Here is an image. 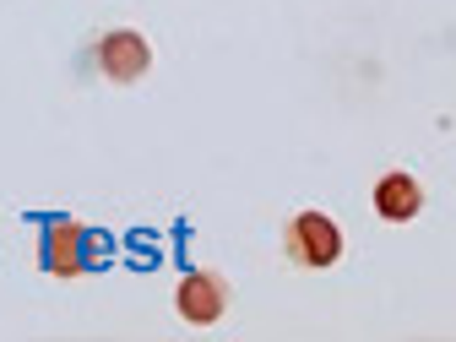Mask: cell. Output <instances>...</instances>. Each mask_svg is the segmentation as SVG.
Here are the masks:
<instances>
[{
    "label": "cell",
    "instance_id": "cell-1",
    "mask_svg": "<svg viewBox=\"0 0 456 342\" xmlns=\"http://www.w3.org/2000/svg\"><path fill=\"white\" fill-rule=\"evenodd\" d=\"M282 250H289V261L299 272H326L342 261V228H337V217H326L315 207L294 212L289 228H282Z\"/></svg>",
    "mask_w": 456,
    "mask_h": 342
},
{
    "label": "cell",
    "instance_id": "cell-2",
    "mask_svg": "<svg viewBox=\"0 0 456 342\" xmlns=\"http://www.w3.org/2000/svg\"><path fill=\"white\" fill-rule=\"evenodd\" d=\"M38 261H44L49 277H82L93 266V234L77 217H54V223H44Z\"/></svg>",
    "mask_w": 456,
    "mask_h": 342
},
{
    "label": "cell",
    "instance_id": "cell-3",
    "mask_svg": "<svg viewBox=\"0 0 456 342\" xmlns=\"http://www.w3.org/2000/svg\"><path fill=\"white\" fill-rule=\"evenodd\" d=\"M147 66H152V44H147L136 28H109V33L98 38V71H103L114 87L142 82Z\"/></svg>",
    "mask_w": 456,
    "mask_h": 342
},
{
    "label": "cell",
    "instance_id": "cell-4",
    "mask_svg": "<svg viewBox=\"0 0 456 342\" xmlns=\"http://www.w3.org/2000/svg\"><path fill=\"white\" fill-rule=\"evenodd\" d=\"M175 310L191 326H217L223 310H228V282L217 272H185L180 289H175Z\"/></svg>",
    "mask_w": 456,
    "mask_h": 342
},
{
    "label": "cell",
    "instance_id": "cell-5",
    "mask_svg": "<svg viewBox=\"0 0 456 342\" xmlns=\"http://www.w3.org/2000/svg\"><path fill=\"white\" fill-rule=\"evenodd\" d=\"M375 212L386 217V223H413L419 212H424V185L413 180V175H403V168H391V175H380L375 180Z\"/></svg>",
    "mask_w": 456,
    "mask_h": 342
}]
</instances>
